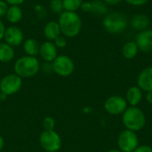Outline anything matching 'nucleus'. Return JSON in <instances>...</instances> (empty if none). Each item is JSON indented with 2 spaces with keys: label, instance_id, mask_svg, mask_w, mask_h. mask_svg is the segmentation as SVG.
I'll return each mask as SVG.
<instances>
[{
  "label": "nucleus",
  "instance_id": "obj_27",
  "mask_svg": "<svg viewBox=\"0 0 152 152\" xmlns=\"http://www.w3.org/2000/svg\"><path fill=\"white\" fill-rule=\"evenodd\" d=\"M125 1L132 6H142L146 4L150 0H125Z\"/></svg>",
  "mask_w": 152,
  "mask_h": 152
},
{
  "label": "nucleus",
  "instance_id": "obj_7",
  "mask_svg": "<svg viewBox=\"0 0 152 152\" xmlns=\"http://www.w3.org/2000/svg\"><path fill=\"white\" fill-rule=\"evenodd\" d=\"M22 86V78L18 75L8 74L0 80V91L5 95H12L20 90Z\"/></svg>",
  "mask_w": 152,
  "mask_h": 152
},
{
  "label": "nucleus",
  "instance_id": "obj_29",
  "mask_svg": "<svg viewBox=\"0 0 152 152\" xmlns=\"http://www.w3.org/2000/svg\"><path fill=\"white\" fill-rule=\"evenodd\" d=\"M133 152H152V148L149 145H140Z\"/></svg>",
  "mask_w": 152,
  "mask_h": 152
},
{
  "label": "nucleus",
  "instance_id": "obj_35",
  "mask_svg": "<svg viewBox=\"0 0 152 152\" xmlns=\"http://www.w3.org/2000/svg\"><path fill=\"white\" fill-rule=\"evenodd\" d=\"M6 97H7V95H5V94H3V93H0V100H4Z\"/></svg>",
  "mask_w": 152,
  "mask_h": 152
},
{
  "label": "nucleus",
  "instance_id": "obj_11",
  "mask_svg": "<svg viewBox=\"0 0 152 152\" xmlns=\"http://www.w3.org/2000/svg\"><path fill=\"white\" fill-rule=\"evenodd\" d=\"M135 43L139 51L150 53L152 51V28H147L138 33L135 37Z\"/></svg>",
  "mask_w": 152,
  "mask_h": 152
},
{
  "label": "nucleus",
  "instance_id": "obj_14",
  "mask_svg": "<svg viewBox=\"0 0 152 152\" xmlns=\"http://www.w3.org/2000/svg\"><path fill=\"white\" fill-rule=\"evenodd\" d=\"M130 25L133 29L141 32L149 28L150 26V18L143 13H138L132 17L130 20Z\"/></svg>",
  "mask_w": 152,
  "mask_h": 152
},
{
  "label": "nucleus",
  "instance_id": "obj_36",
  "mask_svg": "<svg viewBox=\"0 0 152 152\" xmlns=\"http://www.w3.org/2000/svg\"><path fill=\"white\" fill-rule=\"evenodd\" d=\"M108 152H122V151H118V150H110V151H109Z\"/></svg>",
  "mask_w": 152,
  "mask_h": 152
},
{
  "label": "nucleus",
  "instance_id": "obj_33",
  "mask_svg": "<svg viewBox=\"0 0 152 152\" xmlns=\"http://www.w3.org/2000/svg\"><path fill=\"white\" fill-rule=\"evenodd\" d=\"M146 100H147V102H148L150 104H152V92H148V93H147Z\"/></svg>",
  "mask_w": 152,
  "mask_h": 152
},
{
  "label": "nucleus",
  "instance_id": "obj_12",
  "mask_svg": "<svg viewBox=\"0 0 152 152\" xmlns=\"http://www.w3.org/2000/svg\"><path fill=\"white\" fill-rule=\"evenodd\" d=\"M45 62H53L58 56V48L52 41H45L40 45L39 53Z\"/></svg>",
  "mask_w": 152,
  "mask_h": 152
},
{
  "label": "nucleus",
  "instance_id": "obj_23",
  "mask_svg": "<svg viewBox=\"0 0 152 152\" xmlns=\"http://www.w3.org/2000/svg\"><path fill=\"white\" fill-rule=\"evenodd\" d=\"M49 6L51 11L54 14H61V12H64L63 8V3L62 0H51L49 3Z\"/></svg>",
  "mask_w": 152,
  "mask_h": 152
},
{
  "label": "nucleus",
  "instance_id": "obj_8",
  "mask_svg": "<svg viewBox=\"0 0 152 152\" xmlns=\"http://www.w3.org/2000/svg\"><path fill=\"white\" fill-rule=\"evenodd\" d=\"M118 145L122 152H133L139 146V139L135 132L131 130L123 131L118 138Z\"/></svg>",
  "mask_w": 152,
  "mask_h": 152
},
{
  "label": "nucleus",
  "instance_id": "obj_32",
  "mask_svg": "<svg viewBox=\"0 0 152 152\" xmlns=\"http://www.w3.org/2000/svg\"><path fill=\"white\" fill-rule=\"evenodd\" d=\"M123 0H103V2L107 5H116L119 3H121Z\"/></svg>",
  "mask_w": 152,
  "mask_h": 152
},
{
  "label": "nucleus",
  "instance_id": "obj_26",
  "mask_svg": "<svg viewBox=\"0 0 152 152\" xmlns=\"http://www.w3.org/2000/svg\"><path fill=\"white\" fill-rule=\"evenodd\" d=\"M8 7H9V5L4 0H0V19L2 17L5 16Z\"/></svg>",
  "mask_w": 152,
  "mask_h": 152
},
{
  "label": "nucleus",
  "instance_id": "obj_2",
  "mask_svg": "<svg viewBox=\"0 0 152 152\" xmlns=\"http://www.w3.org/2000/svg\"><path fill=\"white\" fill-rule=\"evenodd\" d=\"M39 69V61L33 56H22L14 63V72L21 78L32 77L38 73Z\"/></svg>",
  "mask_w": 152,
  "mask_h": 152
},
{
  "label": "nucleus",
  "instance_id": "obj_24",
  "mask_svg": "<svg viewBox=\"0 0 152 152\" xmlns=\"http://www.w3.org/2000/svg\"><path fill=\"white\" fill-rule=\"evenodd\" d=\"M43 127L45 131H52L55 127V121L51 117H46L43 120Z\"/></svg>",
  "mask_w": 152,
  "mask_h": 152
},
{
  "label": "nucleus",
  "instance_id": "obj_5",
  "mask_svg": "<svg viewBox=\"0 0 152 152\" xmlns=\"http://www.w3.org/2000/svg\"><path fill=\"white\" fill-rule=\"evenodd\" d=\"M39 143L46 152H57L61 147V139L54 130H45L39 136Z\"/></svg>",
  "mask_w": 152,
  "mask_h": 152
},
{
  "label": "nucleus",
  "instance_id": "obj_21",
  "mask_svg": "<svg viewBox=\"0 0 152 152\" xmlns=\"http://www.w3.org/2000/svg\"><path fill=\"white\" fill-rule=\"evenodd\" d=\"M92 13L96 15H103L108 12V6L103 0H94L92 2Z\"/></svg>",
  "mask_w": 152,
  "mask_h": 152
},
{
  "label": "nucleus",
  "instance_id": "obj_22",
  "mask_svg": "<svg viewBox=\"0 0 152 152\" xmlns=\"http://www.w3.org/2000/svg\"><path fill=\"white\" fill-rule=\"evenodd\" d=\"M64 11L77 12L80 9L83 0H62Z\"/></svg>",
  "mask_w": 152,
  "mask_h": 152
},
{
  "label": "nucleus",
  "instance_id": "obj_10",
  "mask_svg": "<svg viewBox=\"0 0 152 152\" xmlns=\"http://www.w3.org/2000/svg\"><path fill=\"white\" fill-rule=\"evenodd\" d=\"M4 39L6 44L12 47H16L24 42V35L20 28L16 26H10L5 29Z\"/></svg>",
  "mask_w": 152,
  "mask_h": 152
},
{
  "label": "nucleus",
  "instance_id": "obj_13",
  "mask_svg": "<svg viewBox=\"0 0 152 152\" xmlns=\"http://www.w3.org/2000/svg\"><path fill=\"white\" fill-rule=\"evenodd\" d=\"M137 86L145 92H152V67H148L141 71L137 78Z\"/></svg>",
  "mask_w": 152,
  "mask_h": 152
},
{
  "label": "nucleus",
  "instance_id": "obj_9",
  "mask_svg": "<svg viewBox=\"0 0 152 152\" xmlns=\"http://www.w3.org/2000/svg\"><path fill=\"white\" fill-rule=\"evenodd\" d=\"M104 109L110 115L123 114L127 109V102L122 96L113 95L106 100L104 103Z\"/></svg>",
  "mask_w": 152,
  "mask_h": 152
},
{
  "label": "nucleus",
  "instance_id": "obj_20",
  "mask_svg": "<svg viewBox=\"0 0 152 152\" xmlns=\"http://www.w3.org/2000/svg\"><path fill=\"white\" fill-rule=\"evenodd\" d=\"M138 52L139 48L135 41H128L126 44H124L122 47V54L127 60H132L135 58V56L138 54Z\"/></svg>",
  "mask_w": 152,
  "mask_h": 152
},
{
  "label": "nucleus",
  "instance_id": "obj_19",
  "mask_svg": "<svg viewBox=\"0 0 152 152\" xmlns=\"http://www.w3.org/2000/svg\"><path fill=\"white\" fill-rule=\"evenodd\" d=\"M40 45L34 38H28L23 42V49L27 55L36 57L39 53Z\"/></svg>",
  "mask_w": 152,
  "mask_h": 152
},
{
  "label": "nucleus",
  "instance_id": "obj_15",
  "mask_svg": "<svg viewBox=\"0 0 152 152\" xmlns=\"http://www.w3.org/2000/svg\"><path fill=\"white\" fill-rule=\"evenodd\" d=\"M44 35L47 39V41H52V42H53L59 36H61V32L58 21H54V20L48 21L44 27Z\"/></svg>",
  "mask_w": 152,
  "mask_h": 152
},
{
  "label": "nucleus",
  "instance_id": "obj_4",
  "mask_svg": "<svg viewBox=\"0 0 152 152\" xmlns=\"http://www.w3.org/2000/svg\"><path fill=\"white\" fill-rule=\"evenodd\" d=\"M102 25L109 33L118 34L126 29L128 26V19L123 12H113L106 14Z\"/></svg>",
  "mask_w": 152,
  "mask_h": 152
},
{
  "label": "nucleus",
  "instance_id": "obj_30",
  "mask_svg": "<svg viewBox=\"0 0 152 152\" xmlns=\"http://www.w3.org/2000/svg\"><path fill=\"white\" fill-rule=\"evenodd\" d=\"M4 1L8 4V5H19V6L25 2V0H4Z\"/></svg>",
  "mask_w": 152,
  "mask_h": 152
},
{
  "label": "nucleus",
  "instance_id": "obj_17",
  "mask_svg": "<svg viewBox=\"0 0 152 152\" xmlns=\"http://www.w3.org/2000/svg\"><path fill=\"white\" fill-rule=\"evenodd\" d=\"M22 10L19 5H9L5 17L10 23L16 24L22 19Z\"/></svg>",
  "mask_w": 152,
  "mask_h": 152
},
{
  "label": "nucleus",
  "instance_id": "obj_6",
  "mask_svg": "<svg viewBox=\"0 0 152 152\" xmlns=\"http://www.w3.org/2000/svg\"><path fill=\"white\" fill-rule=\"evenodd\" d=\"M53 71L61 77H69L75 70L73 60L65 54L58 55L52 62Z\"/></svg>",
  "mask_w": 152,
  "mask_h": 152
},
{
  "label": "nucleus",
  "instance_id": "obj_34",
  "mask_svg": "<svg viewBox=\"0 0 152 152\" xmlns=\"http://www.w3.org/2000/svg\"><path fill=\"white\" fill-rule=\"evenodd\" d=\"M4 139H3V137H2V136H0V152H1V151L3 150V148H4Z\"/></svg>",
  "mask_w": 152,
  "mask_h": 152
},
{
  "label": "nucleus",
  "instance_id": "obj_1",
  "mask_svg": "<svg viewBox=\"0 0 152 152\" xmlns=\"http://www.w3.org/2000/svg\"><path fill=\"white\" fill-rule=\"evenodd\" d=\"M58 24L61 35L69 38L76 37L82 28V20L77 12L64 11L61 12L59 15Z\"/></svg>",
  "mask_w": 152,
  "mask_h": 152
},
{
  "label": "nucleus",
  "instance_id": "obj_25",
  "mask_svg": "<svg viewBox=\"0 0 152 152\" xmlns=\"http://www.w3.org/2000/svg\"><path fill=\"white\" fill-rule=\"evenodd\" d=\"M53 43L57 48H64L67 45V37L63 35H61L53 41Z\"/></svg>",
  "mask_w": 152,
  "mask_h": 152
},
{
  "label": "nucleus",
  "instance_id": "obj_31",
  "mask_svg": "<svg viewBox=\"0 0 152 152\" xmlns=\"http://www.w3.org/2000/svg\"><path fill=\"white\" fill-rule=\"evenodd\" d=\"M5 26H4V23L0 19V41L2 39H4V32H5Z\"/></svg>",
  "mask_w": 152,
  "mask_h": 152
},
{
  "label": "nucleus",
  "instance_id": "obj_28",
  "mask_svg": "<svg viewBox=\"0 0 152 152\" xmlns=\"http://www.w3.org/2000/svg\"><path fill=\"white\" fill-rule=\"evenodd\" d=\"M92 2H83L80 9L84 12H92Z\"/></svg>",
  "mask_w": 152,
  "mask_h": 152
},
{
  "label": "nucleus",
  "instance_id": "obj_16",
  "mask_svg": "<svg viewBox=\"0 0 152 152\" xmlns=\"http://www.w3.org/2000/svg\"><path fill=\"white\" fill-rule=\"evenodd\" d=\"M142 99V90L138 86H132L130 87L126 95V100L127 102V104H129L132 107H136L140 104Z\"/></svg>",
  "mask_w": 152,
  "mask_h": 152
},
{
  "label": "nucleus",
  "instance_id": "obj_18",
  "mask_svg": "<svg viewBox=\"0 0 152 152\" xmlns=\"http://www.w3.org/2000/svg\"><path fill=\"white\" fill-rule=\"evenodd\" d=\"M14 49L10 45L4 43H0V62H10L14 58Z\"/></svg>",
  "mask_w": 152,
  "mask_h": 152
},
{
  "label": "nucleus",
  "instance_id": "obj_3",
  "mask_svg": "<svg viewBox=\"0 0 152 152\" xmlns=\"http://www.w3.org/2000/svg\"><path fill=\"white\" fill-rule=\"evenodd\" d=\"M122 122L127 130L137 132L144 127L146 117L141 109L131 106L122 114Z\"/></svg>",
  "mask_w": 152,
  "mask_h": 152
}]
</instances>
